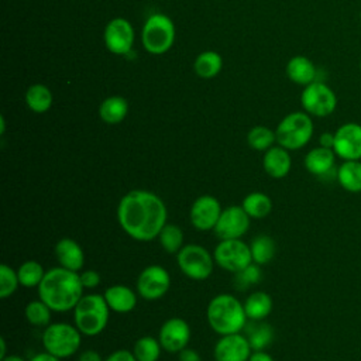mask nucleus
Instances as JSON below:
<instances>
[{
  "label": "nucleus",
  "mask_w": 361,
  "mask_h": 361,
  "mask_svg": "<svg viewBox=\"0 0 361 361\" xmlns=\"http://www.w3.org/2000/svg\"><path fill=\"white\" fill-rule=\"evenodd\" d=\"M166 220L168 210L164 200L151 190H130L117 204V221L120 227L128 237L137 241H152L158 238Z\"/></svg>",
  "instance_id": "nucleus-1"
},
{
  "label": "nucleus",
  "mask_w": 361,
  "mask_h": 361,
  "mask_svg": "<svg viewBox=\"0 0 361 361\" xmlns=\"http://www.w3.org/2000/svg\"><path fill=\"white\" fill-rule=\"evenodd\" d=\"M38 289V298L45 302L52 312L65 313L73 310L83 296V285L79 272L62 267L51 268L45 272Z\"/></svg>",
  "instance_id": "nucleus-2"
},
{
  "label": "nucleus",
  "mask_w": 361,
  "mask_h": 361,
  "mask_svg": "<svg viewBox=\"0 0 361 361\" xmlns=\"http://www.w3.org/2000/svg\"><path fill=\"white\" fill-rule=\"evenodd\" d=\"M206 317L212 330L219 336L240 333L248 322L244 305L231 293H220L212 298Z\"/></svg>",
  "instance_id": "nucleus-3"
},
{
  "label": "nucleus",
  "mask_w": 361,
  "mask_h": 361,
  "mask_svg": "<svg viewBox=\"0 0 361 361\" xmlns=\"http://www.w3.org/2000/svg\"><path fill=\"white\" fill-rule=\"evenodd\" d=\"M110 312L111 310L103 295H83L73 309V324L83 336H99L109 323Z\"/></svg>",
  "instance_id": "nucleus-4"
},
{
  "label": "nucleus",
  "mask_w": 361,
  "mask_h": 361,
  "mask_svg": "<svg viewBox=\"0 0 361 361\" xmlns=\"http://www.w3.org/2000/svg\"><path fill=\"white\" fill-rule=\"evenodd\" d=\"M314 131L312 116L306 111H293L286 114L275 128L278 145L288 151L303 148Z\"/></svg>",
  "instance_id": "nucleus-5"
},
{
  "label": "nucleus",
  "mask_w": 361,
  "mask_h": 361,
  "mask_svg": "<svg viewBox=\"0 0 361 361\" xmlns=\"http://www.w3.org/2000/svg\"><path fill=\"white\" fill-rule=\"evenodd\" d=\"M82 336L75 324L62 322L51 323L42 333V345L47 353L63 360L79 351Z\"/></svg>",
  "instance_id": "nucleus-6"
},
{
  "label": "nucleus",
  "mask_w": 361,
  "mask_h": 361,
  "mask_svg": "<svg viewBox=\"0 0 361 361\" xmlns=\"http://www.w3.org/2000/svg\"><path fill=\"white\" fill-rule=\"evenodd\" d=\"M141 41L147 52L152 55L165 54L175 41L173 21L162 13L151 14L142 25Z\"/></svg>",
  "instance_id": "nucleus-7"
},
{
  "label": "nucleus",
  "mask_w": 361,
  "mask_h": 361,
  "mask_svg": "<svg viewBox=\"0 0 361 361\" xmlns=\"http://www.w3.org/2000/svg\"><path fill=\"white\" fill-rule=\"evenodd\" d=\"M180 272L192 281L207 279L214 268V258L203 245L185 244L176 254Z\"/></svg>",
  "instance_id": "nucleus-8"
},
{
  "label": "nucleus",
  "mask_w": 361,
  "mask_h": 361,
  "mask_svg": "<svg viewBox=\"0 0 361 361\" xmlns=\"http://www.w3.org/2000/svg\"><path fill=\"white\" fill-rule=\"evenodd\" d=\"M213 258L216 265L233 274H237L252 264L250 244L244 243L241 238L220 240L213 251Z\"/></svg>",
  "instance_id": "nucleus-9"
},
{
  "label": "nucleus",
  "mask_w": 361,
  "mask_h": 361,
  "mask_svg": "<svg viewBox=\"0 0 361 361\" xmlns=\"http://www.w3.org/2000/svg\"><path fill=\"white\" fill-rule=\"evenodd\" d=\"M300 104L313 117H327L337 107V96L324 82L314 80L305 86L300 94Z\"/></svg>",
  "instance_id": "nucleus-10"
},
{
  "label": "nucleus",
  "mask_w": 361,
  "mask_h": 361,
  "mask_svg": "<svg viewBox=\"0 0 361 361\" xmlns=\"http://www.w3.org/2000/svg\"><path fill=\"white\" fill-rule=\"evenodd\" d=\"M137 293L145 300H158L166 295L171 288L169 272L162 265L145 267L137 278Z\"/></svg>",
  "instance_id": "nucleus-11"
},
{
  "label": "nucleus",
  "mask_w": 361,
  "mask_h": 361,
  "mask_svg": "<svg viewBox=\"0 0 361 361\" xmlns=\"http://www.w3.org/2000/svg\"><path fill=\"white\" fill-rule=\"evenodd\" d=\"M223 209L217 197L212 195H202L196 197L189 210L190 224L199 231L214 230Z\"/></svg>",
  "instance_id": "nucleus-12"
},
{
  "label": "nucleus",
  "mask_w": 361,
  "mask_h": 361,
  "mask_svg": "<svg viewBox=\"0 0 361 361\" xmlns=\"http://www.w3.org/2000/svg\"><path fill=\"white\" fill-rule=\"evenodd\" d=\"M333 151L343 161H361V124H341L334 131Z\"/></svg>",
  "instance_id": "nucleus-13"
},
{
  "label": "nucleus",
  "mask_w": 361,
  "mask_h": 361,
  "mask_svg": "<svg viewBox=\"0 0 361 361\" xmlns=\"http://www.w3.org/2000/svg\"><path fill=\"white\" fill-rule=\"evenodd\" d=\"M134 37L131 23L123 17L110 20L104 27V44L111 54L127 55L133 49Z\"/></svg>",
  "instance_id": "nucleus-14"
},
{
  "label": "nucleus",
  "mask_w": 361,
  "mask_h": 361,
  "mask_svg": "<svg viewBox=\"0 0 361 361\" xmlns=\"http://www.w3.org/2000/svg\"><path fill=\"white\" fill-rule=\"evenodd\" d=\"M251 217L240 206H228L223 209L220 219L214 227V233L220 240L241 238L250 228Z\"/></svg>",
  "instance_id": "nucleus-15"
},
{
  "label": "nucleus",
  "mask_w": 361,
  "mask_h": 361,
  "mask_svg": "<svg viewBox=\"0 0 361 361\" xmlns=\"http://www.w3.org/2000/svg\"><path fill=\"white\" fill-rule=\"evenodd\" d=\"M190 336V326L185 319L171 317L162 323L158 333V340L162 345V350L169 353H179L188 347Z\"/></svg>",
  "instance_id": "nucleus-16"
},
{
  "label": "nucleus",
  "mask_w": 361,
  "mask_h": 361,
  "mask_svg": "<svg viewBox=\"0 0 361 361\" xmlns=\"http://www.w3.org/2000/svg\"><path fill=\"white\" fill-rule=\"evenodd\" d=\"M251 353L250 341L241 333L220 336L213 348L216 361H248Z\"/></svg>",
  "instance_id": "nucleus-17"
},
{
  "label": "nucleus",
  "mask_w": 361,
  "mask_h": 361,
  "mask_svg": "<svg viewBox=\"0 0 361 361\" xmlns=\"http://www.w3.org/2000/svg\"><path fill=\"white\" fill-rule=\"evenodd\" d=\"M336 154L330 148L324 147H316L312 148L306 155H305V168L307 169L309 173L319 176V178H326L329 175H337V168H336Z\"/></svg>",
  "instance_id": "nucleus-18"
},
{
  "label": "nucleus",
  "mask_w": 361,
  "mask_h": 361,
  "mask_svg": "<svg viewBox=\"0 0 361 361\" xmlns=\"http://www.w3.org/2000/svg\"><path fill=\"white\" fill-rule=\"evenodd\" d=\"M55 258L59 267L66 268L69 271L79 272L85 265V252L78 241L69 237L61 238L55 244Z\"/></svg>",
  "instance_id": "nucleus-19"
},
{
  "label": "nucleus",
  "mask_w": 361,
  "mask_h": 361,
  "mask_svg": "<svg viewBox=\"0 0 361 361\" xmlns=\"http://www.w3.org/2000/svg\"><path fill=\"white\" fill-rule=\"evenodd\" d=\"M262 166L268 176L274 179L285 178L292 168V158L289 151L281 145H272L264 152Z\"/></svg>",
  "instance_id": "nucleus-20"
},
{
  "label": "nucleus",
  "mask_w": 361,
  "mask_h": 361,
  "mask_svg": "<svg viewBox=\"0 0 361 361\" xmlns=\"http://www.w3.org/2000/svg\"><path fill=\"white\" fill-rule=\"evenodd\" d=\"M110 310L116 313H130L137 306V295L127 285H111L103 293Z\"/></svg>",
  "instance_id": "nucleus-21"
},
{
  "label": "nucleus",
  "mask_w": 361,
  "mask_h": 361,
  "mask_svg": "<svg viewBox=\"0 0 361 361\" xmlns=\"http://www.w3.org/2000/svg\"><path fill=\"white\" fill-rule=\"evenodd\" d=\"M286 75L290 82L300 86H307L317 80V69L314 63L303 55H295L288 61Z\"/></svg>",
  "instance_id": "nucleus-22"
},
{
  "label": "nucleus",
  "mask_w": 361,
  "mask_h": 361,
  "mask_svg": "<svg viewBox=\"0 0 361 361\" xmlns=\"http://www.w3.org/2000/svg\"><path fill=\"white\" fill-rule=\"evenodd\" d=\"M243 305L248 320H264L272 312V298L264 290L251 292Z\"/></svg>",
  "instance_id": "nucleus-23"
},
{
  "label": "nucleus",
  "mask_w": 361,
  "mask_h": 361,
  "mask_svg": "<svg viewBox=\"0 0 361 361\" xmlns=\"http://www.w3.org/2000/svg\"><path fill=\"white\" fill-rule=\"evenodd\" d=\"M340 186L350 193L361 192V161H343L336 175Z\"/></svg>",
  "instance_id": "nucleus-24"
},
{
  "label": "nucleus",
  "mask_w": 361,
  "mask_h": 361,
  "mask_svg": "<svg viewBox=\"0 0 361 361\" xmlns=\"http://www.w3.org/2000/svg\"><path fill=\"white\" fill-rule=\"evenodd\" d=\"M128 113V103L121 96L106 97L99 106V117L106 124L121 123Z\"/></svg>",
  "instance_id": "nucleus-25"
},
{
  "label": "nucleus",
  "mask_w": 361,
  "mask_h": 361,
  "mask_svg": "<svg viewBox=\"0 0 361 361\" xmlns=\"http://www.w3.org/2000/svg\"><path fill=\"white\" fill-rule=\"evenodd\" d=\"M244 330L247 331V338L252 351L265 350L274 340V329L262 320H250L247 322Z\"/></svg>",
  "instance_id": "nucleus-26"
},
{
  "label": "nucleus",
  "mask_w": 361,
  "mask_h": 361,
  "mask_svg": "<svg viewBox=\"0 0 361 361\" xmlns=\"http://www.w3.org/2000/svg\"><path fill=\"white\" fill-rule=\"evenodd\" d=\"M25 103L34 113H45L52 106V93L48 86L42 83L31 85L25 92Z\"/></svg>",
  "instance_id": "nucleus-27"
},
{
  "label": "nucleus",
  "mask_w": 361,
  "mask_h": 361,
  "mask_svg": "<svg viewBox=\"0 0 361 361\" xmlns=\"http://www.w3.org/2000/svg\"><path fill=\"white\" fill-rule=\"evenodd\" d=\"M223 68V59L216 51L200 52L193 63V69L197 76L203 79H212L219 75Z\"/></svg>",
  "instance_id": "nucleus-28"
},
{
  "label": "nucleus",
  "mask_w": 361,
  "mask_h": 361,
  "mask_svg": "<svg viewBox=\"0 0 361 361\" xmlns=\"http://www.w3.org/2000/svg\"><path fill=\"white\" fill-rule=\"evenodd\" d=\"M241 207L251 219H264L272 210V200L264 192H251L243 199Z\"/></svg>",
  "instance_id": "nucleus-29"
},
{
  "label": "nucleus",
  "mask_w": 361,
  "mask_h": 361,
  "mask_svg": "<svg viewBox=\"0 0 361 361\" xmlns=\"http://www.w3.org/2000/svg\"><path fill=\"white\" fill-rule=\"evenodd\" d=\"M250 251H251L254 264L265 265L274 259L276 252V245L272 237L267 234H259L251 240Z\"/></svg>",
  "instance_id": "nucleus-30"
},
{
  "label": "nucleus",
  "mask_w": 361,
  "mask_h": 361,
  "mask_svg": "<svg viewBox=\"0 0 361 361\" xmlns=\"http://www.w3.org/2000/svg\"><path fill=\"white\" fill-rule=\"evenodd\" d=\"M161 350L162 345L158 338L152 336H142L134 343L131 351L137 361H158Z\"/></svg>",
  "instance_id": "nucleus-31"
},
{
  "label": "nucleus",
  "mask_w": 361,
  "mask_h": 361,
  "mask_svg": "<svg viewBox=\"0 0 361 361\" xmlns=\"http://www.w3.org/2000/svg\"><path fill=\"white\" fill-rule=\"evenodd\" d=\"M44 267L34 259L24 261L18 268H17V275L20 285L24 288H38L41 281L44 279L45 275Z\"/></svg>",
  "instance_id": "nucleus-32"
},
{
  "label": "nucleus",
  "mask_w": 361,
  "mask_h": 361,
  "mask_svg": "<svg viewBox=\"0 0 361 361\" xmlns=\"http://www.w3.org/2000/svg\"><path fill=\"white\" fill-rule=\"evenodd\" d=\"M161 247L168 252V254H178V251L185 245L183 244V231L179 226L166 223L159 235H158Z\"/></svg>",
  "instance_id": "nucleus-33"
},
{
  "label": "nucleus",
  "mask_w": 361,
  "mask_h": 361,
  "mask_svg": "<svg viewBox=\"0 0 361 361\" xmlns=\"http://www.w3.org/2000/svg\"><path fill=\"white\" fill-rule=\"evenodd\" d=\"M51 309L49 306L42 302L39 298L27 303L24 309V316L27 322L37 327H47L51 324Z\"/></svg>",
  "instance_id": "nucleus-34"
},
{
  "label": "nucleus",
  "mask_w": 361,
  "mask_h": 361,
  "mask_svg": "<svg viewBox=\"0 0 361 361\" xmlns=\"http://www.w3.org/2000/svg\"><path fill=\"white\" fill-rule=\"evenodd\" d=\"M275 141H276L275 131H272L269 127H265V126H255L247 134V142L255 151L265 152L274 145Z\"/></svg>",
  "instance_id": "nucleus-35"
},
{
  "label": "nucleus",
  "mask_w": 361,
  "mask_h": 361,
  "mask_svg": "<svg viewBox=\"0 0 361 361\" xmlns=\"http://www.w3.org/2000/svg\"><path fill=\"white\" fill-rule=\"evenodd\" d=\"M20 286L17 271L7 264L0 265V298L7 299Z\"/></svg>",
  "instance_id": "nucleus-36"
},
{
  "label": "nucleus",
  "mask_w": 361,
  "mask_h": 361,
  "mask_svg": "<svg viewBox=\"0 0 361 361\" xmlns=\"http://www.w3.org/2000/svg\"><path fill=\"white\" fill-rule=\"evenodd\" d=\"M262 278V271L259 268L258 264H250L247 268H244L243 271L237 272L234 276V283L238 289H245L251 285H255L261 281Z\"/></svg>",
  "instance_id": "nucleus-37"
},
{
  "label": "nucleus",
  "mask_w": 361,
  "mask_h": 361,
  "mask_svg": "<svg viewBox=\"0 0 361 361\" xmlns=\"http://www.w3.org/2000/svg\"><path fill=\"white\" fill-rule=\"evenodd\" d=\"M79 276H80V282L85 289H94L102 282L100 274L94 269H85L79 274Z\"/></svg>",
  "instance_id": "nucleus-38"
},
{
  "label": "nucleus",
  "mask_w": 361,
  "mask_h": 361,
  "mask_svg": "<svg viewBox=\"0 0 361 361\" xmlns=\"http://www.w3.org/2000/svg\"><path fill=\"white\" fill-rule=\"evenodd\" d=\"M104 361H137V358L134 357L133 351L128 350H116L113 353H110Z\"/></svg>",
  "instance_id": "nucleus-39"
},
{
  "label": "nucleus",
  "mask_w": 361,
  "mask_h": 361,
  "mask_svg": "<svg viewBox=\"0 0 361 361\" xmlns=\"http://www.w3.org/2000/svg\"><path fill=\"white\" fill-rule=\"evenodd\" d=\"M178 361H202V357L196 350L186 347L178 353Z\"/></svg>",
  "instance_id": "nucleus-40"
},
{
  "label": "nucleus",
  "mask_w": 361,
  "mask_h": 361,
  "mask_svg": "<svg viewBox=\"0 0 361 361\" xmlns=\"http://www.w3.org/2000/svg\"><path fill=\"white\" fill-rule=\"evenodd\" d=\"M78 361H104V360L96 350H86L79 354Z\"/></svg>",
  "instance_id": "nucleus-41"
},
{
  "label": "nucleus",
  "mask_w": 361,
  "mask_h": 361,
  "mask_svg": "<svg viewBox=\"0 0 361 361\" xmlns=\"http://www.w3.org/2000/svg\"><path fill=\"white\" fill-rule=\"evenodd\" d=\"M319 145H320V147H324V148L333 149V145H334V133H330V131L322 133L320 137H319Z\"/></svg>",
  "instance_id": "nucleus-42"
},
{
  "label": "nucleus",
  "mask_w": 361,
  "mask_h": 361,
  "mask_svg": "<svg viewBox=\"0 0 361 361\" xmlns=\"http://www.w3.org/2000/svg\"><path fill=\"white\" fill-rule=\"evenodd\" d=\"M248 361H275L267 351L264 350H257V351H252Z\"/></svg>",
  "instance_id": "nucleus-43"
},
{
  "label": "nucleus",
  "mask_w": 361,
  "mask_h": 361,
  "mask_svg": "<svg viewBox=\"0 0 361 361\" xmlns=\"http://www.w3.org/2000/svg\"><path fill=\"white\" fill-rule=\"evenodd\" d=\"M30 361H62V360L49 354V353H47V351H44V353L35 354Z\"/></svg>",
  "instance_id": "nucleus-44"
},
{
  "label": "nucleus",
  "mask_w": 361,
  "mask_h": 361,
  "mask_svg": "<svg viewBox=\"0 0 361 361\" xmlns=\"http://www.w3.org/2000/svg\"><path fill=\"white\" fill-rule=\"evenodd\" d=\"M7 355V343L4 337H0V358Z\"/></svg>",
  "instance_id": "nucleus-45"
},
{
  "label": "nucleus",
  "mask_w": 361,
  "mask_h": 361,
  "mask_svg": "<svg viewBox=\"0 0 361 361\" xmlns=\"http://www.w3.org/2000/svg\"><path fill=\"white\" fill-rule=\"evenodd\" d=\"M0 361H25L23 357H20V355H17V354H7L6 357H3V358H0Z\"/></svg>",
  "instance_id": "nucleus-46"
},
{
  "label": "nucleus",
  "mask_w": 361,
  "mask_h": 361,
  "mask_svg": "<svg viewBox=\"0 0 361 361\" xmlns=\"http://www.w3.org/2000/svg\"><path fill=\"white\" fill-rule=\"evenodd\" d=\"M6 131V123H4V117H0V134H4Z\"/></svg>",
  "instance_id": "nucleus-47"
},
{
  "label": "nucleus",
  "mask_w": 361,
  "mask_h": 361,
  "mask_svg": "<svg viewBox=\"0 0 361 361\" xmlns=\"http://www.w3.org/2000/svg\"><path fill=\"white\" fill-rule=\"evenodd\" d=\"M360 69H361V61H360Z\"/></svg>",
  "instance_id": "nucleus-48"
},
{
  "label": "nucleus",
  "mask_w": 361,
  "mask_h": 361,
  "mask_svg": "<svg viewBox=\"0 0 361 361\" xmlns=\"http://www.w3.org/2000/svg\"><path fill=\"white\" fill-rule=\"evenodd\" d=\"M360 23H361V14H360Z\"/></svg>",
  "instance_id": "nucleus-49"
}]
</instances>
